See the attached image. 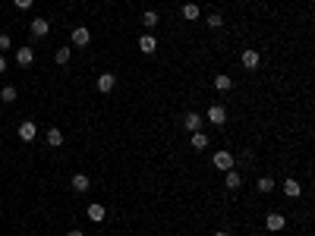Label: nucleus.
I'll return each instance as SVG.
<instances>
[{
	"label": "nucleus",
	"mask_w": 315,
	"mask_h": 236,
	"mask_svg": "<svg viewBox=\"0 0 315 236\" xmlns=\"http://www.w3.org/2000/svg\"><path fill=\"white\" fill-rule=\"evenodd\" d=\"M70 41H73V47H85V44L91 41V32H89V29H82V25H79V29L73 32V38H70Z\"/></svg>",
	"instance_id": "obj_9"
},
{
	"label": "nucleus",
	"mask_w": 315,
	"mask_h": 236,
	"mask_svg": "<svg viewBox=\"0 0 315 236\" xmlns=\"http://www.w3.org/2000/svg\"><path fill=\"white\" fill-rule=\"evenodd\" d=\"M208 29H221V25H224V19H221V13H215V16H208Z\"/></svg>",
	"instance_id": "obj_24"
},
{
	"label": "nucleus",
	"mask_w": 315,
	"mask_h": 236,
	"mask_svg": "<svg viewBox=\"0 0 315 236\" xmlns=\"http://www.w3.org/2000/svg\"><path fill=\"white\" fill-rule=\"evenodd\" d=\"M183 19L186 22H195V19H199V16H202V10H199V3H183Z\"/></svg>",
	"instance_id": "obj_16"
},
{
	"label": "nucleus",
	"mask_w": 315,
	"mask_h": 236,
	"mask_svg": "<svg viewBox=\"0 0 315 236\" xmlns=\"http://www.w3.org/2000/svg\"><path fill=\"white\" fill-rule=\"evenodd\" d=\"M29 29H32V38H45L47 32H50V22L45 19V16H38V19H32Z\"/></svg>",
	"instance_id": "obj_7"
},
{
	"label": "nucleus",
	"mask_w": 315,
	"mask_h": 236,
	"mask_svg": "<svg viewBox=\"0 0 315 236\" xmlns=\"http://www.w3.org/2000/svg\"><path fill=\"white\" fill-rule=\"evenodd\" d=\"M208 123L224 126V123H227V111H224L221 104H211V107H208Z\"/></svg>",
	"instance_id": "obj_8"
},
{
	"label": "nucleus",
	"mask_w": 315,
	"mask_h": 236,
	"mask_svg": "<svg viewBox=\"0 0 315 236\" xmlns=\"http://www.w3.org/2000/svg\"><path fill=\"white\" fill-rule=\"evenodd\" d=\"M284 196H287V198H300V196H303L300 183H296L293 176H290V180H284Z\"/></svg>",
	"instance_id": "obj_14"
},
{
	"label": "nucleus",
	"mask_w": 315,
	"mask_h": 236,
	"mask_svg": "<svg viewBox=\"0 0 315 236\" xmlns=\"http://www.w3.org/2000/svg\"><path fill=\"white\" fill-rule=\"evenodd\" d=\"M139 50H142V54H155V50H158V38L145 32V35L139 38Z\"/></svg>",
	"instance_id": "obj_10"
},
{
	"label": "nucleus",
	"mask_w": 315,
	"mask_h": 236,
	"mask_svg": "<svg viewBox=\"0 0 315 236\" xmlns=\"http://www.w3.org/2000/svg\"><path fill=\"white\" fill-rule=\"evenodd\" d=\"M95 88L101 91V95H110V91L117 88V76H114V73H101L98 82H95Z\"/></svg>",
	"instance_id": "obj_2"
},
{
	"label": "nucleus",
	"mask_w": 315,
	"mask_h": 236,
	"mask_svg": "<svg viewBox=\"0 0 315 236\" xmlns=\"http://www.w3.org/2000/svg\"><path fill=\"white\" fill-rule=\"evenodd\" d=\"M211 164H215L218 170H233V155H230V151H215Z\"/></svg>",
	"instance_id": "obj_3"
},
{
	"label": "nucleus",
	"mask_w": 315,
	"mask_h": 236,
	"mask_svg": "<svg viewBox=\"0 0 315 236\" xmlns=\"http://www.w3.org/2000/svg\"><path fill=\"white\" fill-rule=\"evenodd\" d=\"M189 145H192L195 151H205V148L211 145V142H208V136H205V132H192V142H189Z\"/></svg>",
	"instance_id": "obj_18"
},
{
	"label": "nucleus",
	"mask_w": 315,
	"mask_h": 236,
	"mask_svg": "<svg viewBox=\"0 0 315 236\" xmlns=\"http://www.w3.org/2000/svg\"><path fill=\"white\" fill-rule=\"evenodd\" d=\"M66 236H85L82 230H70V233H66Z\"/></svg>",
	"instance_id": "obj_27"
},
{
	"label": "nucleus",
	"mask_w": 315,
	"mask_h": 236,
	"mask_svg": "<svg viewBox=\"0 0 315 236\" xmlns=\"http://www.w3.org/2000/svg\"><path fill=\"white\" fill-rule=\"evenodd\" d=\"M215 88H218V91H230V88H233V79H230L227 73H218V76H215Z\"/></svg>",
	"instance_id": "obj_17"
},
{
	"label": "nucleus",
	"mask_w": 315,
	"mask_h": 236,
	"mask_svg": "<svg viewBox=\"0 0 315 236\" xmlns=\"http://www.w3.org/2000/svg\"><path fill=\"white\" fill-rule=\"evenodd\" d=\"M6 47H13V41H10V35H0V50H6Z\"/></svg>",
	"instance_id": "obj_26"
},
{
	"label": "nucleus",
	"mask_w": 315,
	"mask_h": 236,
	"mask_svg": "<svg viewBox=\"0 0 315 236\" xmlns=\"http://www.w3.org/2000/svg\"><path fill=\"white\" fill-rule=\"evenodd\" d=\"M224 173H227V176H224V183H227V189H230V192H236V189L243 186V176L236 173V170H224Z\"/></svg>",
	"instance_id": "obj_15"
},
{
	"label": "nucleus",
	"mask_w": 315,
	"mask_h": 236,
	"mask_svg": "<svg viewBox=\"0 0 315 236\" xmlns=\"http://www.w3.org/2000/svg\"><path fill=\"white\" fill-rule=\"evenodd\" d=\"M158 22H161V16H158L155 10H145V16H142V25H145V29H155Z\"/></svg>",
	"instance_id": "obj_20"
},
{
	"label": "nucleus",
	"mask_w": 315,
	"mask_h": 236,
	"mask_svg": "<svg viewBox=\"0 0 315 236\" xmlns=\"http://www.w3.org/2000/svg\"><path fill=\"white\" fill-rule=\"evenodd\" d=\"M215 236H230V233H227V230H218V233H215Z\"/></svg>",
	"instance_id": "obj_29"
},
{
	"label": "nucleus",
	"mask_w": 315,
	"mask_h": 236,
	"mask_svg": "<svg viewBox=\"0 0 315 236\" xmlns=\"http://www.w3.org/2000/svg\"><path fill=\"white\" fill-rule=\"evenodd\" d=\"M0 101H3V104H13V101H16V88L3 85V88H0Z\"/></svg>",
	"instance_id": "obj_21"
},
{
	"label": "nucleus",
	"mask_w": 315,
	"mask_h": 236,
	"mask_svg": "<svg viewBox=\"0 0 315 236\" xmlns=\"http://www.w3.org/2000/svg\"><path fill=\"white\" fill-rule=\"evenodd\" d=\"M54 60L60 63V66H63V63H70V44H63L60 50H57V54H54Z\"/></svg>",
	"instance_id": "obj_23"
},
{
	"label": "nucleus",
	"mask_w": 315,
	"mask_h": 236,
	"mask_svg": "<svg viewBox=\"0 0 315 236\" xmlns=\"http://www.w3.org/2000/svg\"><path fill=\"white\" fill-rule=\"evenodd\" d=\"M6 70V60H3V57H0V73H3Z\"/></svg>",
	"instance_id": "obj_28"
},
{
	"label": "nucleus",
	"mask_w": 315,
	"mask_h": 236,
	"mask_svg": "<svg viewBox=\"0 0 315 236\" xmlns=\"http://www.w3.org/2000/svg\"><path fill=\"white\" fill-rule=\"evenodd\" d=\"M240 63L246 66V70H259V63H262V57H259V50H252V47H246L243 54H240Z\"/></svg>",
	"instance_id": "obj_5"
},
{
	"label": "nucleus",
	"mask_w": 315,
	"mask_h": 236,
	"mask_svg": "<svg viewBox=\"0 0 315 236\" xmlns=\"http://www.w3.org/2000/svg\"><path fill=\"white\" fill-rule=\"evenodd\" d=\"M202 126H205V117H202L199 111H189L183 117V129L186 132H202Z\"/></svg>",
	"instance_id": "obj_1"
},
{
	"label": "nucleus",
	"mask_w": 315,
	"mask_h": 236,
	"mask_svg": "<svg viewBox=\"0 0 315 236\" xmlns=\"http://www.w3.org/2000/svg\"><path fill=\"white\" fill-rule=\"evenodd\" d=\"M70 186H73V192H89L91 189V180L85 173H76L73 180H70Z\"/></svg>",
	"instance_id": "obj_11"
},
{
	"label": "nucleus",
	"mask_w": 315,
	"mask_h": 236,
	"mask_svg": "<svg viewBox=\"0 0 315 236\" xmlns=\"http://www.w3.org/2000/svg\"><path fill=\"white\" fill-rule=\"evenodd\" d=\"M32 3H35V0H13V6H16V10H29Z\"/></svg>",
	"instance_id": "obj_25"
},
{
	"label": "nucleus",
	"mask_w": 315,
	"mask_h": 236,
	"mask_svg": "<svg viewBox=\"0 0 315 236\" xmlns=\"http://www.w3.org/2000/svg\"><path fill=\"white\" fill-rule=\"evenodd\" d=\"M259 192H262V196L274 192V180H271V176H262V180H259Z\"/></svg>",
	"instance_id": "obj_22"
},
{
	"label": "nucleus",
	"mask_w": 315,
	"mask_h": 236,
	"mask_svg": "<svg viewBox=\"0 0 315 236\" xmlns=\"http://www.w3.org/2000/svg\"><path fill=\"white\" fill-rule=\"evenodd\" d=\"M16 63H19V66H32V63H35V50H32V47H19V50H16Z\"/></svg>",
	"instance_id": "obj_12"
},
{
	"label": "nucleus",
	"mask_w": 315,
	"mask_h": 236,
	"mask_svg": "<svg viewBox=\"0 0 315 236\" xmlns=\"http://www.w3.org/2000/svg\"><path fill=\"white\" fill-rule=\"evenodd\" d=\"M104 205H98V201H95V205H89V221H95V224H101V221H104Z\"/></svg>",
	"instance_id": "obj_19"
},
{
	"label": "nucleus",
	"mask_w": 315,
	"mask_h": 236,
	"mask_svg": "<svg viewBox=\"0 0 315 236\" xmlns=\"http://www.w3.org/2000/svg\"><path fill=\"white\" fill-rule=\"evenodd\" d=\"M35 136H38L35 120H22V123H19V139H22V142H35Z\"/></svg>",
	"instance_id": "obj_6"
},
{
	"label": "nucleus",
	"mask_w": 315,
	"mask_h": 236,
	"mask_svg": "<svg viewBox=\"0 0 315 236\" xmlns=\"http://www.w3.org/2000/svg\"><path fill=\"white\" fill-rule=\"evenodd\" d=\"M287 227V217L280 214V211H271L268 217H265V230H271V233H277V230H284Z\"/></svg>",
	"instance_id": "obj_4"
},
{
	"label": "nucleus",
	"mask_w": 315,
	"mask_h": 236,
	"mask_svg": "<svg viewBox=\"0 0 315 236\" xmlns=\"http://www.w3.org/2000/svg\"><path fill=\"white\" fill-rule=\"evenodd\" d=\"M45 142H47V148H60V145H63V132H60V129H57V126H54V129H47Z\"/></svg>",
	"instance_id": "obj_13"
}]
</instances>
